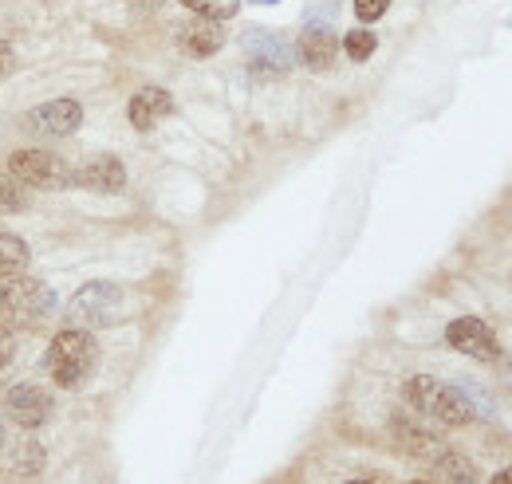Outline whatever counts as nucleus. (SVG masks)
Segmentation results:
<instances>
[{
	"instance_id": "2",
	"label": "nucleus",
	"mask_w": 512,
	"mask_h": 484,
	"mask_svg": "<svg viewBox=\"0 0 512 484\" xmlns=\"http://www.w3.org/2000/svg\"><path fill=\"white\" fill-rule=\"evenodd\" d=\"M95 366H99V343H95L91 331L64 327L52 339V347H48V374H52V382H60L67 390L87 386Z\"/></svg>"
},
{
	"instance_id": "7",
	"label": "nucleus",
	"mask_w": 512,
	"mask_h": 484,
	"mask_svg": "<svg viewBox=\"0 0 512 484\" xmlns=\"http://www.w3.org/2000/svg\"><path fill=\"white\" fill-rule=\"evenodd\" d=\"M241 48H245L249 67H253L256 75H288V71L296 67V48H292L280 32H268V28H245Z\"/></svg>"
},
{
	"instance_id": "14",
	"label": "nucleus",
	"mask_w": 512,
	"mask_h": 484,
	"mask_svg": "<svg viewBox=\"0 0 512 484\" xmlns=\"http://www.w3.org/2000/svg\"><path fill=\"white\" fill-rule=\"evenodd\" d=\"M174 115V95L166 91V87H142V91H134V99H130L127 107V119L134 130H154L162 119H170Z\"/></svg>"
},
{
	"instance_id": "10",
	"label": "nucleus",
	"mask_w": 512,
	"mask_h": 484,
	"mask_svg": "<svg viewBox=\"0 0 512 484\" xmlns=\"http://www.w3.org/2000/svg\"><path fill=\"white\" fill-rule=\"evenodd\" d=\"M24 126L32 134H52V138H67L83 126V107L75 99H48L40 107H32L24 115Z\"/></svg>"
},
{
	"instance_id": "27",
	"label": "nucleus",
	"mask_w": 512,
	"mask_h": 484,
	"mask_svg": "<svg viewBox=\"0 0 512 484\" xmlns=\"http://www.w3.org/2000/svg\"><path fill=\"white\" fill-rule=\"evenodd\" d=\"M347 484H375V481H347Z\"/></svg>"
},
{
	"instance_id": "24",
	"label": "nucleus",
	"mask_w": 512,
	"mask_h": 484,
	"mask_svg": "<svg viewBox=\"0 0 512 484\" xmlns=\"http://www.w3.org/2000/svg\"><path fill=\"white\" fill-rule=\"evenodd\" d=\"M489 484H512V465H509V469H501V473H497Z\"/></svg>"
},
{
	"instance_id": "29",
	"label": "nucleus",
	"mask_w": 512,
	"mask_h": 484,
	"mask_svg": "<svg viewBox=\"0 0 512 484\" xmlns=\"http://www.w3.org/2000/svg\"><path fill=\"white\" fill-rule=\"evenodd\" d=\"M0 303H4V288H0Z\"/></svg>"
},
{
	"instance_id": "18",
	"label": "nucleus",
	"mask_w": 512,
	"mask_h": 484,
	"mask_svg": "<svg viewBox=\"0 0 512 484\" xmlns=\"http://www.w3.org/2000/svg\"><path fill=\"white\" fill-rule=\"evenodd\" d=\"M339 44H343V52H347L351 63H367L375 56V48H379V36L371 28H351V32H343Z\"/></svg>"
},
{
	"instance_id": "22",
	"label": "nucleus",
	"mask_w": 512,
	"mask_h": 484,
	"mask_svg": "<svg viewBox=\"0 0 512 484\" xmlns=\"http://www.w3.org/2000/svg\"><path fill=\"white\" fill-rule=\"evenodd\" d=\"M12 67H16V48L8 40H0V79L12 75Z\"/></svg>"
},
{
	"instance_id": "8",
	"label": "nucleus",
	"mask_w": 512,
	"mask_h": 484,
	"mask_svg": "<svg viewBox=\"0 0 512 484\" xmlns=\"http://www.w3.org/2000/svg\"><path fill=\"white\" fill-rule=\"evenodd\" d=\"M4 414L20 429H40L52 418V394L44 386H36V382H16L4 394Z\"/></svg>"
},
{
	"instance_id": "9",
	"label": "nucleus",
	"mask_w": 512,
	"mask_h": 484,
	"mask_svg": "<svg viewBox=\"0 0 512 484\" xmlns=\"http://www.w3.org/2000/svg\"><path fill=\"white\" fill-rule=\"evenodd\" d=\"M390 437H394V445L402 453H410L418 461H434V457L446 453V441L426 425V418H418V414H394L390 418Z\"/></svg>"
},
{
	"instance_id": "4",
	"label": "nucleus",
	"mask_w": 512,
	"mask_h": 484,
	"mask_svg": "<svg viewBox=\"0 0 512 484\" xmlns=\"http://www.w3.org/2000/svg\"><path fill=\"white\" fill-rule=\"evenodd\" d=\"M0 311L8 315L12 327H40L52 311H56V292L44 280L32 276H12V284L4 288Z\"/></svg>"
},
{
	"instance_id": "6",
	"label": "nucleus",
	"mask_w": 512,
	"mask_h": 484,
	"mask_svg": "<svg viewBox=\"0 0 512 484\" xmlns=\"http://www.w3.org/2000/svg\"><path fill=\"white\" fill-rule=\"evenodd\" d=\"M446 343H449V351H457V355H465V359H473V363H497V359H501V339H497V331H493L485 319H477V315H457V319H449Z\"/></svg>"
},
{
	"instance_id": "25",
	"label": "nucleus",
	"mask_w": 512,
	"mask_h": 484,
	"mask_svg": "<svg viewBox=\"0 0 512 484\" xmlns=\"http://www.w3.org/2000/svg\"><path fill=\"white\" fill-rule=\"evenodd\" d=\"M256 4H280V0H256Z\"/></svg>"
},
{
	"instance_id": "12",
	"label": "nucleus",
	"mask_w": 512,
	"mask_h": 484,
	"mask_svg": "<svg viewBox=\"0 0 512 484\" xmlns=\"http://www.w3.org/2000/svg\"><path fill=\"white\" fill-rule=\"evenodd\" d=\"M343 44H339V32H331L327 24H308L296 40V60L304 63L308 71H331L339 60Z\"/></svg>"
},
{
	"instance_id": "13",
	"label": "nucleus",
	"mask_w": 512,
	"mask_h": 484,
	"mask_svg": "<svg viewBox=\"0 0 512 484\" xmlns=\"http://www.w3.org/2000/svg\"><path fill=\"white\" fill-rule=\"evenodd\" d=\"M225 28H221V20H205V16H193L190 24H182L178 28V48L193 56V60H209V56H217L221 48H225Z\"/></svg>"
},
{
	"instance_id": "5",
	"label": "nucleus",
	"mask_w": 512,
	"mask_h": 484,
	"mask_svg": "<svg viewBox=\"0 0 512 484\" xmlns=\"http://www.w3.org/2000/svg\"><path fill=\"white\" fill-rule=\"evenodd\" d=\"M8 174L20 185H32V189H67L71 185L67 162L52 150H12Z\"/></svg>"
},
{
	"instance_id": "3",
	"label": "nucleus",
	"mask_w": 512,
	"mask_h": 484,
	"mask_svg": "<svg viewBox=\"0 0 512 484\" xmlns=\"http://www.w3.org/2000/svg\"><path fill=\"white\" fill-rule=\"evenodd\" d=\"M119 311H123V288L119 284H107V280H91L83 284L64 307L67 327H79V331H99V327H111L119 323Z\"/></svg>"
},
{
	"instance_id": "11",
	"label": "nucleus",
	"mask_w": 512,
	"mask_h": 484,
	"mask_svg": "<svg viewBox=\"0 0 512 484\" xmlns=\"http://www.w3.org/2000/svg\"><path fill=\"white\" fill-rule=\"evenodd\" d=\"M71 185L91 193H123L127 189V166L115 154H95L79 170H71Z\"/></svg>"
},
{
	"instance_id": "28",
	"label": "nucleus",
	"mask_w": 512,
	"mask_h": 484,
	"mask_svg": "<svg viewBox=\"0 0 512 484\" xmlns=\"http://www.w3.org/2000/svg\"><path fill=\"white\" fill-rule=\"evenodd\" d=\"M0 445H4V429H0Z\"/></svg>"
},
{
	"instance_id": "20",
	"label": "nucleus",
	"mask_w": 512,
	"mask_h": 484,
	"mask_svg": "<svg viewBox=\"0 0 512 484\" xmlns=\"http://www.w3.org/2000/svg\"><path fill=\"white\" fill-rule=\"evenodd\" d=\"M24 205H28V197L20 193V182H16V178H4V174H0V213L8 217V213H20Z\"/></svg>"
},
{
	"instance_id": "16",
	"label": "nucleus",
	"mask_w": 512,
	"mask_h": 484,
	"mask_svg": "<svg viewBox=\"0 0 512 484\" xmlns=\"http://www.w3.org/2000/svg\"><path fill=\"white\" fill-rule=\"evenodd\" d=\"M430 477L434 484H477V465L465 453H442L430 461Z\"/></svg>"
},
{
	"instance_id": "26",
	"label": "nucleus",
	"mask_w": 512,
	"mask_h": 484,
	"mask_svg": "<svg viewBox=\"0 0 512 484\" xmlns=\"http://www.w3.org/2000/svg\"><path fill=\"white\" fill-rule=\"evenodd\" d=\"M406 484H434V481H406Z\"/></svg>"
},
{
	"instance_id": "15",
	"label": "nucleus",
	"mask_w": 512,
	"mask_h": 484,
	"mask_svg": "<svg viewBox=\"0 0 512 484\" xmlns=\"http://www.w3.org/2000/svg\"><path fill=\"white\" fill-rule=\"evenodd\" d=\"M0 465L8 469V473H24V477H32V473H40V465H44V445L36 441V437H16V441H4L0 445Z\"/></svg>"
},
{
	"instance_id": "30",
	"label": "nucleus",
	"mask_w": 512,
	"mask_h": 484,
	"mask_svg": "<svg viewBox=\"0 0 512 484\" xmlns=\"http://www.w3.org/2000/svg\"><path fill=\"white\" fill-rule=\"evenodd\" d=\"M509 280H512V276H509Z\"/></svg>"
},
{
	"instance_id": "1",
	"label": "nucleus",
	"mask_w": 512,
	"mask_h": 484,
	"mask_svg": "<svg viewBox=\"0 0 512 484\" xmlns=\"http://www.w3.org/2000/svg\"><path fill=\"white\" fill-rule=\"evenodd\" d=\"M402 402L426 418V422L449 425V429H461V425L477 422V406L469 402V394L461 390V382H442L434 374H414L402 382Z\"/></svg>"
},
{
	"instance_id": "19",
	"label": "nucleus",
	"mask_w": 512,
	"mask_h": 484,
	"mask_svg": "<svg viewBox=\"0 0 512 484\" xmlns=\"http://www.w3.org/2000/svg\"><path fill=\"white\" fill-rule=\"evenodd\" d=\"M193 16H205V20H233L241 12V0H182Z\"/></svg>"
},
{
	"instance_id": "23",
	"label": "nucleus",
	"mask_w": 512,
	"mask_h": 484,
	"mask_svg": "<svg viewBox=\"0 0 512 484\" xmlns=\"http://www.w3.org/2000/svg\"><path fill=\"white\" fill-rule=\"evenodd\" d=\"M12 363V331L8 327H0V370Z\"/></svg>"
},
{
	"instance_id": "21",
	"label": "nucleus",
	"mask_w": 512,
	"mask_h": 484,
	"mask_svg": "<svg viewBox=\"0 0 512 484\" xmlns=\"http://www.w3.org/2000/svg\"><path fill=\"white\" fill-rule=\"evenodd\" d=\"M390 4H394V0H355V16H359V24H375V20L386 16Z\"/></svg>"
},
{
	"instance_id": "17",
	"label": "nucleus",
	"mask_w": 512,
	"mask_h": 484,
	"mask_svg": "<svg viewBox=\"0 0 512 484\" xmlns=\"http://www.w3.org/2000/svg\"><path fill=\"white\" fill-rule=\"evenodd\" d=\"M28 244L20 241V237H12V233H0V280H12V276H20L24 268H28Z\"/></svg>"
}]
</instances>
